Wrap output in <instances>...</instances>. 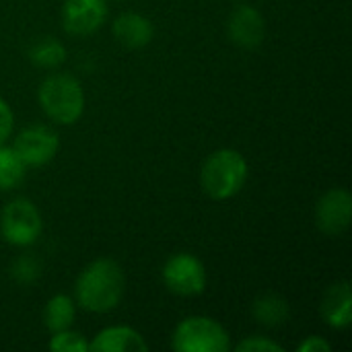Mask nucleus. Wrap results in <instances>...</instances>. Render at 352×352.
Listing matches in <instances>:
<instances>
[{
	"label": "nucleus",
	"mask_w": 352,
	"mask_h": 352,
	"mask_svg": "<svg viewBox=\"0 0 352 352\" xmlns=\"http://www.w3.org/2000/svg\"><path fill=\"white\" fill-rule=\"evenodd\" d=\"M252 314H254L258 324L268 326V328H276V326H283L285 322H289L291 307H289V301L283 299L280 295L268 293V295H262L254 301Z\"/></svg>",
	"instance_id": "4468645a"
},
{
	"label": "nucleus",
	"mask_w": 352,
	"mask_h": 352,
	"mask_svg": "<svg viewBox=\"0 0 352 352\" xmlns=\"http://www.w3.org/2000/svg\"><path fill=\"white\" fill-rule=\"evenodd\" d=\"M111 33L122 45L130 50H140L153 41L155 25L148 16L140 12H122L111 23Z\"/></svg>",
	"instance_id": "f8f14e48"
},
{
	"label": "nucleus",
	"mask_w": 352,
	"mask_h": 352,
	"mask_svg": "<svg viewBox=\"0 0 352 352\" xmlns=\"http://www.w3.org/2000/svg\"><path fill=\"white\" fill-rule=\"evenodd\" d=\"M126 278L122 266L111 258H99L82 268L74 285V303L91 314L116 309L124 297Z\"/></svg>",
	"instance_id": "f257e3e1"
},
{
	"label": "nucleus",
	"mask_w": 352,
	"mask_h": 352,
	"mask_svg": "<svg viewBox=\"0 0 352 352\" xmlns=\"http://www.w3.org/2000/svg\"><path fill=\"white\" fill-rule=\"evenodd\" d=\"M332 346L328 340L320 338V336H309L305 338L299 346H297V352H330Z\"/></svg>",
	"instance_id": "4be33fe9"
},
{
	"label": "nucleus",
	"mask_w": 352,
	"mask_h": 352,
	"mask_svg": "<svg viewBox=\"0 0 352 352\" xmlns=\"http://www.w3.org/2000/svg\"><path fill=\"white\" fill-rule=\"evenodd\" d=\"M324 322L334 330H344L352 324V293L351 283L340 280L328 287L320 305Z\"/></svg>",
	"instance_id": "9b49d317"
},
{
	"label": "nucleus",
	"mask_w": 352,
	"mask_h": 352,
	"mask_svg": "<svg viewBox=\"0 0 352 352\" xmlns=\"http://www.w3.org/2000/svg\"><path fill=\"white\" fill-rule=\"evenodd\" d=\"M352 196L346 188L328 190L316 204V225L328 237H338L351 227Z\"/></svg>",
	"instance_id": "6e6552de"
},
{
	"label": "nucleus",
	"mask_w": 352,
	"mask_h": 352,
	"mask_svg": "<svg viewBox=\"0 0 352 352\" xmlns=\"http://www.w3.org/2000/svg\"><path fill=\"white\" fill-rule=\"evenodd\" d=\"M27 58L35 68L52 70L66 62V47L54 37H41L29 47Z\"/></svg>",
	"instance_id": "dca6fc26"
},
{
	"label": "nucleus",
	"mask_w": 352,
	"mask_h": 352,
	"mask_svg": "<svg viewBox=\"0 0 352 352\" xmlns=\"http://www.w3.org/2000/svg\"><path fill=\"white\" fill-rule=\"evenodd\" d=\"M171 346L175 352H227L231 351V336L217 320L192 316L177 324Z\"/></svg>",
	"instance_id": "20e7f679"
},
{
	"label": "nucleus",
	"mask_w": 352,
	"mask_h": 352,
	"mask_svg": "<svg viewBox=\"0 0 352 352\" xmlns=\"http://www.w3.org/2000/svg\"><path fill=\"white\" fill-rule=\"evenodd\" d=\"M37 101L43 113L60 126L76 124L85 113L87 103L82 85L72 74L64 72L50 74L41 80L37 89Z\"/></svg>",
	"instance_id": "7ed1b4c3"
},
{
	"label": "nucleus",
	"mask_w": 352,
	"mask_h": 352,
	"mask_svg": "<svg viewBox=\"0 0 352 352\" xmlns=\"http://www.w3.org/2000/svg\"><path fill=\"white\" fill-rule=\"evenodd\" d=\"M47 349L54 352H87L89 351V340L80 332L66 328V330L52 334Z\"/></svg>",
	"instance_id": "a211bd4d"
},
{
	"label": "nucleus",
	"mask_w": 352,
	"mask_h": 352,
	"mask_svg": "<svg viewBox=\"0 0 352 352\" xmlns=\"http://www.w3.org/2000/svg\"><path fill=\"white\" fill-rule=\"evenodd\" d=\"M43 229L39 208L27 198L10 200L0 212V235L14 248L33 245Z\"/></svg>",
	"instance_id": "39448f33"
},
{
	"label": "nucleus",
	"mask_w": 352,
	"mask_h": 352,
	"mask_svg": "<svg viewBox=\"0 0 352 352\" xmlns=\"http://www.w3.org/2000/svg\"><path fill=\"white\" fill-rule=\"evenodd\" d=\"M25 163L19 159L12 146L0 144V192L14 190L25 179Z\"/></svg>",
	"instance_id": "f3484780"
},
{
	"label": "nucleus",
	"mask_w": 352,
	"mask_h": 352,
	"mask_svg": "<svg viewBox=\"0 0 352 352\" xmlns=\"http://www.w3.org/2000/svg\"><path fill=\"white\" fill-rule=\"evenodd\" d=\"M161 276L167 291L179 297H196L206 289V268L200 258L188 252L173 254L165 262Z\"/></svg>",
	"instance_id": "423d86ee"
},
{
	"label": "nucleus",
	"mask_w": 352,
	"mask_h": 352,
	"mask_svg": "<svg viewBox=\"0 0 352 352\" xmlns=\"http://www.w3.org/2000/svg\"><path fill=\"white\" fill-rule=\"evenodd\" d=\"M12 148L25 163V167H41L58 155L60 136L56 134V130L35 124L16 134Z\"/></svg>",
	"instance_id": "0eeeda50"
},
{
	"label": "nucleus",
	"mask_w": 352,
	"mask_h": 352,
	"mask_svg": "<svg viewBox=\"0 0 352 352\" xmlns=\"http://www.w3.org/2000/svg\"><path fill=\"white\" fill-rule=\"evenodd\" d=\"M227 33L235 45L245 47V50H254L266 37V21L256 6L241 4V6L233 8V12L229 14Z\"/></svg>",
	"instance_id": "9d476101"
},
{
	"label": "nucleus",
	"mask_w": 352,
	"mask_h": 352,
	"mask_svg": "<svg viewBox=\"0 0 352 352\" xmlns=\"http://www.w3.org/2000/svg\"><path fill=\"white\" fill-rule=\"evenodd\" d=\"M107 19V0H64L62 27L68 35H91Z\"/></svg>",
	"instance_id": "1a4fd4ad"
},
{
	"label": "nucleus",
	"mask_w": 352,
	"mask_h": 352,
	"mask_svg": "<svg viewBox=\"0 0 352 352\" xmlns=\"http://www.w3.org/2000/svg\"><path fill=\"white\" fill-rule=\"evenodd\" d=\"M248 161L235 148H219L210 153L200 169V186L212 200H229L237 196L248 182Z\"/></svg>",
	"instance_id": "f03ea898"
},
{
	"label": "nucleus",
	"mask_w": 352,
	"mask_h": 352,
	"mask_svg": "<svg viewBox=\"0 0 352 352\" xmlns=\"http://www.w3.org/2000/svg\"><path fill=\"white\" fill-rule=\"evenodd\" d=\"M74 316H76L74 299L68 297V295H62V293L50 297V301L43 307V324H45L50 334L72 328Z\"/></svg>",
	"instance_id": "2eb2a0df"
},
{
	"label": "nucleus",
	"mask_w": 352,
	"mask_h": 352,
	"mask_svg": "<svg viewBox=\"0 0 352 352\" xmlns=\"http://www.w3.org/2000/svg\"><path fill=\"white\" fill-rule=\"evenodd\" d=\"M89 351L93 352H146L148 344L144 336L130 326H109L101 330L91 342Z\"/></svg>",
	"instance_id": "ddd939ff"
},
{
	"label": "nucleus",
	"mask_w": 352,
	"mask_h": 352,
	"mask_svg": "<svg viewBox=\"0 0 352 352\" xmlns=\"http://www.w3.org/2000/svg\"><path fill=\"white\" fill-rule=\"evenodd\" d=\"M239 352H283V346L266 336H248L237 344Z\"/></svg>",
	"instance_id": "aec40b11"
},
{
	"label": "nucleus",
	"mask_w": 352,
	"mask_h": 352,
	"mask_svg": "<svg viewBox=\"0 0 352 352\" xmlns=\"http://www.w3.org/2000/svg\"><path fill=\"white\" fill-rule=\"evenodd\" d=\"M14 128V116L10 105L0 97V144H6V140L10 138Z\"/></svg>",
	"instance_id": "412c9836"
},
{
	"label": "nucleus",
	"mask_w": 352,
	"mask_h": 352,
	"mask_svg": "<svg viewBox=\"0 0 352 352\" xmlns=\"http://www.w3.org/2000/svg\"><path fill=\"white\" fill-rule=\"evenodd\" d=\"M39 274H41V264L29 254L19 256L10 266V276L19 285H31V283H35L39 278Z\"/></svg>",
	"instance_id": "6ab92c4d"
}]
</instances>
